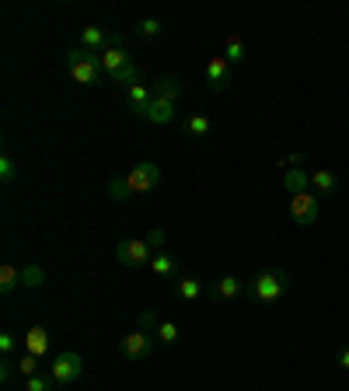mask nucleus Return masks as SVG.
<instances>
[{"mask_svg":"<svg viewBox=\"0 0 349 391\" xmlns=\"http://www.w3.org/2000/svg\"><path fill=\"white\" fill-rule=\"evenodd\" d=\"M143 119H150V123H171L174 119V101H164V98H150V105H147V112H143Z\"/></svg>","mask_w":349,"mask_h":391,"instance_id":"nucleus-12","label":"nucleus"},{"mask_svg":"<svg viewBox=\"0 0 349 391\" xmlns=\"http://www.w3.org/2000/svg\"><path fill=\"white\" fill-rule=\"evenodd\" d=\"M14 175H18L14 157H11V154H4V157H0V182H14Z\"/></svg>","mask_w":349,"mask_h":391,"instance_id":"nucleus-30","label":"nucleus"},{"mask_svg":"<svg viewBox=\"0 0 349 391\" xmlns=\"http://www.w3.org/2000/svg\"><path fill=\"white\" fill-rule=\"evenodd\" d=\"M154 94H157V98H164V101H179V94H182V84L174 81V77H161Z\"/></svg>","mask_w":349,"mask_h":391,"instance_id":"nucleus-20","label":"nucleus"},{"mask_svg":"<svg viewBox=\"0 0 349 391\" xmlns=\"http://www.w3.org/2000/svg\"><path fill=\"white\" fill-rule=\"evenodd\" d=\"M133 63V56L123 49V46H108L105 52H101V70L112 77V74H119L123 67H130Z\"/></svg>","mask_w":349,"mask_h":391,"instance_id":"nucleus-9","label":"nucleus"},{"mask_svg":"<svg viewBox=\"0 0 349 391\" xmlns=\"http://www.w3.org/2000/svg\"><path fill=\"white\" fill-rule=\"evenodd\" d=\"M137 35H140V39H157V35H161V21H157V18H143V21L137 25Z\"/></svg>","mask_w":349,"mask_h":391,"instance_id":"nucleus-27","label":"nucleus"},{"mask_svg":"<svg viewBox=\"0 0 349 391\" xmlns=\"http://www.w3.org/2000/svg\"><path fill=\"white\" fill-rule=\"evenodd\" d=\"M217 294H220L223 301H235V297L241 294V279H238V276H220V279H217Z\"/></svg>","mask_w":349,"mask_h":391,"instance_id":"nucleus-19","label":"nucleus"},{"mask_svg":"<svg viewBox=\"0 0 349 391\" xmlns=\"http://www.w3.org/2000/svg\"><path fill=\"white\" fill-rule=\"evenodd\" d=\"M25 353H32V357H46L49 353V328L46 325H32L28 332H25Z\"/></svg>","mask_w":349,"mask_h":391,"instance_id":"nucleus-10","label":"nucleus"},{"mask_svg":"<svg viewBox=\"0 0 349 391\" xmlns=\"http://www.w3.org/2000/svg\"><path fill=\"white\" fill-rule=\"evenodd\" d=\"M56 381L49 374H35V377H25V391H49Z\"/></svg>","mask_w":349,"mask_h":391,"instance_id":"nucleus-29","label":"nucleus"},{"mask_svg":"<svg viewBox=\"0 0 349 391\" xmlns=\"http://www.w3.org/2000/svg\"><path fill=\"white\" fill-rule=\"evenodd\" d=\"M18 370H21V377H35V374H42V370H39V357H32V353H21V360H18Z\"/></svg>","mask_w":349,"mask_h":391,"instance_id":"nucleus-28","label":"nucleus"},{"mask_svg":"<svg viewBox=\"0 0 349 391\" xmlns=\"http://www.w3.org/2000/svg\"><path fill=\"white\" fill-rule=\"evenodd\" d=\"M81 370H84L81 353H60V357L49 363V377H52L56 384H74V381L81 377Z\"/></svg>","mask_w":349,"mask_h":391,"instance_id":"nucleus-3","label":"nucleus"},{"mask_svg":"<svg viewBox=\"0 0 349 391\" xmlns=\"http://www.w3.org/2000/svg\"><path fill=\"white\" fill-rule=\"evenodd\" d=\"M154 335H157L164 346H171V343H179V325H174V321H161V325L154 328Z\"/></svg>","mask_w":349,"mask_h":391,"instance_id":"nucleus-24","label":"nucleus"},{"mask_svg":"<svg viewBox=\"0 0 349 391\" xmlns=\"http://www.w3.org/2000/svg\"><path fill=\"white\" fill-rule=\"evenodd\" d=\"M18 283H21V269L4 262V265H0V294H14Z\"/></svg>","mask_w":349,"mask_h":391,"instance_id":"nucleus-17","label":"nucleus"},{"mask_svg":"<svg viewBox=\"0 0 349 391\" xmlns=\"http://www.w3.org/2000/svg\"><path fill=\"white\" fill-rule=\"evenodd\" d=\"M14 350H18V339H14L11 332H0V353H4V357H11Z\"/></svg>","mask_w":349,"mask_h":391,"instance_id":"nucleus-31","label":"nucleus"},{"mask_svg":"<svg viewBox=\"0 0 349 391\" xmlns=\"http://www.w3.org/2000/svg\"><path fill=\"white\" fill-rule=\"evenodd\" d=\"M206 84L213 91H227V84H230V63L223 60V56H213V60L206 63Z\"/></svg>","mask_w":349,"mask_h":391,"instance_id":"nucleus-8","label":"nucleus"},{"mask_svg":"<svg viewBox=\"0 0 349 391\" xmlns=\"http://www.w3.org/2000/svg\"><path fill=\"white\" fill-rule=\"evenodd\" d=\"M126 182H130L133 192H150V189L161 186V168L154 161H143V164H137L133 172L126 175Z\"/></svg>","mask_w":349,"mask_h":391,"instance_id":"nucleus-5","label":"nucleus"},{"mask_svg":"<svg viewBox=\"0 0 349 391\" xmlns=\"http://www.w3.org/2000/svg\"><path fill=\"white\" fill-rule=\"evenodd\" d=\"M67 67H70V77L77 84H98L101 81V56L88 52V49H70L67 52Z\"/></svg>","mask_w":349,"mask_h":391,"instance_id":"nucleus-2","label":"nucleus"},{"mask_svg":"<svg viewBox=\"0 0 349 391\" xmlns=\"http://www.w3.org/2000/svg\"><path fill=\"white\" fill-rule=\"evenodd\" d=\"M311 186H315L321 196H332V192H335V186H339V179L328 172V168H318V172L311 175Z\"/></svg>","mask_w":349,"mask_h":391,"instance_id":"nucleus-18","label":"nucleus"},{"mask_svg":"<svg viewBox=\"0 0 349 391\" xmlns=\"http://www.w3.org/2000/svg\"><path fill=\"white\" fill-rule=\"evenodd\" d=\"M108 196H112L115 203H126V199L133 196V189H130L126 179H112V182H108Z\"/></svg>","mask_w":349,"mask_h":391,"instance_id":"nucleus-23","label":"nucleus"},{"mask_svg":"<svg viewBox=\"0 0 349 391\" xmlns=\"http://www.w3.org/2000/svg\"><path fill=\"white\" fill-rule=\"evenodd\" d=\"M339 367H342V370H349V346H346V350H339Z\"/></svg>","mask_w":349,"mask_h":391,"instance_id":"nucleus-35","label":"nucleus"},{"mask_svg":"<svg viewBox=\"0 0 349 391\" xmlns=\"http://www.w3.org/2000/svg\"><path fill=\"white\" fill-rule=\"evenodd\" d=\"M290 290V276L283 269H262L252 283H248V294L259 301V304H272L279 301L283 294Z\"/></svg>","mask_w":349,"mask_h":391,"instance_id":"nucleus-1","label":"nucleus"},{"mask_svg":"<svg viewBox=\"0 0 349 391\" xmlns=\"http://www.w3.org/2000/svg\"><path fill=\"white\" fill-rule=\"evenodd\" d=\"M115 259H119L123 265H150L154 252L147 241H119L115 245Z\"/></svg>","mask_w":349,"mask_h":391,"instance_id":"nucleus-6","label":"nucleus"},{"mask_svg":"<svg viewBox=\"0 0 349 391\" xmlns=\"http://www.w3.org/2000/svg\"><path fill=\"white\" fill-rule=\"evenodd\" d=\"M157 325H161V321H157L154 311H143V314H140V328H143V332H147V328H157Z\"/></svg>","mask_w":349,"mask_h":391,"instance_id":"nucleus-33","label":"nucleus"},{"mask_svg":"<svg viewBox=\"0 0 349 391\" xmlns=\"http://www.w3.org/2000/svg\"><path fill=\"white\" fill-rule=\"evenodd\" d=\"M143 241L150 245V252H164V231H161V228H154V231H150Z\"/></svg>","mask_w":349,"mask_h":391,"instance_id":"nucleus-32","label":"nucleus"},{"mask_svg":"<svg viewBox=\"0 0 349 391\" xmlns=\"http://www.w3.org/2000/svg\"><path fill=\"white\" fill-rule=\"evenodd\" d=\"M150 332H143V328H133L130 335H123V343H119V350H123V357H130V360H143V357H150Z\"/></svg>","mask_w":349,"mask_h":391,"instance_id":"nucleus-7","label":"nucleus"},{"mask_svg":"<svg viewBox=\"0 0 349 391\" xmlns=\"http://www.w3.org/2000/svg\"><path fill=\"white\" fill-rule=\"evenodd\" d=\"M223 60H227V63L245 60V42H241L238 35H230V39H227V46H223Z\"/></svg>","mask_w":349,"mask_h":391,"instance_id":"nucleus-21","label":"nucleus"},{"mask_svg":"<svg viewBox=\"0 0 349 391\" xmlns=\"http://www.w3.org/2000/svg\"><path fill=\"white\" fill-rule=\"evenodd\" d=\"M81 49H88V52L101 56V52L108 49V35H105V28H98V25L81 28Z\"/></svg>","mask_w":349,"mask_h":391,"instance_id":"nucleus-11","label":"nucleus"},{"mask_svg":"<svg viewBox=\"0 0 349 391\" xmlns=\"http://www.w3.org/2000/svg\"><path fill=\"white\" fill-rule=\"evenodd\" d=\"M283 186L290 189V196H301L311 189V175L304 172V168H286L283 172Z\"/></svg>","mask_w":349,"mask_h":391,"instance_id":"nucleus-13","label":"nucleus"},{"mask_svg":"<svg viewBox=\"0 0 349 391\" xmlns=\"http://www.w3.org/2000/svg\"><path fill=\"white\" fill-rule=\"evenodd\" d=\"M150 269H154V276L168 279V276H174V272H179V262H174V255H171V252H154V259H150Z\"/></svg>","mask_w":349,"mask_h":391,"instance_id":"nucleus-14","label":"nucleus"},{"mask_svg":"<svg viewBox=\"0 0 349 391\" xmlns=\"http://www.w3.org/2000/svg\"><path fill=\"white\" fill-rule=\"evenodd\" d=\"M42 279H46L42 265H25L21 269V287H42Z\"/></svg>","mask_w":349,"mask_h":391,"instance_id":"nucleus-25","label":"nucleus"},{"mask_svg":"<svg viewBox=\"0 0 349 391\" xmlns=\"http://www.w3.org/2000/svg\"><path fill=\"white\" fill-rule=\"evenodd\" d=\"M186 133H192V137H206V133H210V119L196 112V116L186 119Z\"/></svg>","mask_w":349,"mask_h":391,"instance_id":"nucleus-26","label":"nucleus"},{"mask_svg":"<svg viewBox=\"0 0 349 391\" xmlns=\"http://www.w3.org/2000/svg\"><path fill=\"white\" fill-rule=\"evenodd\" d=\"M174 294H179L182 301H196L203 294V279L196 276H182V279H174Z\"/></svg>","mask_w":349,"mask_h":391,"instance_id":"nucleus-15","label":"nucleus"},{"mask_svg":"<svg viewBox=\"0 0 349 391\" xmlns=\"http://www.w3.org/2000/svg\"><path fill=\"white\" fill-rule=\"evenodd\" d=\"M150 98H154V94H150L143 84H137V88H126V101H130V108L137 112V116H143V112H147Z\"/></svg>","mask_w":349,"mask_h":391,"instance_id":"nucleus-16","label":"nucleus"},{"mask_svg":"<svg viewBox=\"0 0 349 391\" xmlns=\"http://www.w3.org/2000/svg\"><path fill=\"white\" fill-rule=\"evenodd\" d=\"M112 81H115V84H126V88H137V84H140V67L130 63V67H123L119 74H112Z\"/></svg>","mask_w":349,"mask_h":391,"instance_id":"nucleus-22","label":"nucleus"},{"mask_svg":"<svg viewBox=\"0 0 349 391\" xmlns=\"http://www.w3.org/2000/svg\"><path fill=\"white\" fill-rule=\"evenodd\" d=\"M11 377V360L4 357V363H0V381H8Z\"/></svg>","mask_w":349,"mask_h":391,"instance_id":"nucleus-34","label":"nucleus"},{"mask_svg":"<svg viewBox=\"0 0 349 391\" xmlns=\"http://www.w3.org/2000/svg\"><path fill=\"white\" fill-rule=\"evenodd\" d=\"M321 206H318V196L311 192H301V196H290V217H294L301 228H311V223L318 220Z\"/></svg>","mask_w":349,"mask_h":391,"instance_id":"nucleus-4","label":"nucleus"}]
</instances>
